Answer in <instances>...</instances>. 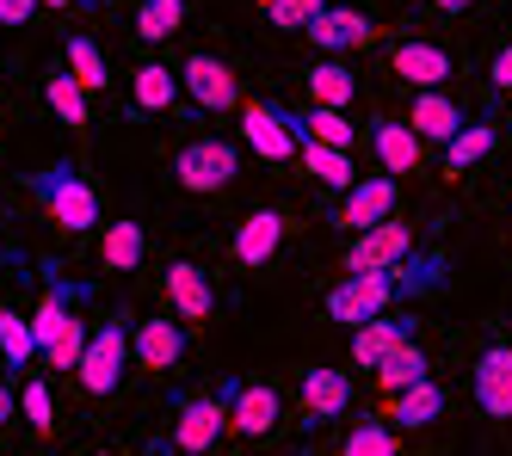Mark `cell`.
<instances>
[{
  "label": "cell",
  "mask_w": 512,
  "mask_h": 456,
  "mask_svg": "<svg viewBox=\"0 0 512 456\" xmlns=\"http://www.w3.org/2000/svg\"><path fill=\"white\" fill-rule=\"evenodd\" d=\"M445 284V253H420V259H401L389 272H346V284L327 290V315L334 321H377L383 309H395L401 296H426Z\"/></svg>",
  "instance_id": "1"
},
{
  "label": "cell",
  "mask_w": 512,
  "mask_h": 456,
  "mask_svg": "<svg viewBox=\"0 0 512 456\" xmlns=\"http://www.w3.org/2000/svg\"><path fill=\"white\" fill-rule=\"evenodd\" d=\"M81 296H87V290H68V284L50 272L44 302H38V315H31V333H38V358H44L50 370H75L81 352H87V321L75 315Z\"/></svg>",
  "instance_id": "2"
},
{
  "label": "cell",
  "mask_w": 512,
  "mask_h": 456,
  "mask_svg": "<svg viewBox=\"0 0 512 456\" xmlns=\"http://www.w3.org/2000/svg\"><path fill=\"white\" fill-rule=\"evenodd\" d=\"M31 198H38L50 210V222H62L68 235H87V228L99 222V192L75 173V167H50V173H31Z\"/></svg>",
  "instance_id": "3"
},
{
  "label": "cell",
  "mask_w": 512,
  "mask_h": 456,
  "mask_svg": "<svg viewBox=\"0 0 512 456\" xmlns=\"http://www.w3.org/2000/svg\"><path fill=\"white\" fill-rule=\"evenodd\" d=\"M235 173H241L235 142H216V136H198V142H186V148L173 155V179L186 185L192 198H216V192H229Z\"/></svg>",
  "instance_id": "4"
},
{
  "label": "cell",
  "mask_w": 512,
  "mask_h": 456,
  "mask_svg": "<svg viewBox=\"0 0 512 456\" xmlns=\"http://www.w3.org/2000/svg\"><path fill=\"white\" fill-rule=\"evenodd\" d=\"M136 352H130V333L118 327V321H99L93 333H87V352H81V389L87 395H118V383H124V364H130Z\"/></svg>",
  "instance_id": "5"
},
{
  "label": "cell",
  "mask_w": 512,
  "mask_h": 456,
  "mask_svg": "<svg viewBox=\"0 0 512 456\" xmlns=\"http://www.w3.org/2000/svg\"><path fill=\"white\" fill-rule=\"evenodd\" d=\"M179 87H186V99L198 111H235L241 105V81H235V68L223 56H210V50H192L186 62H179Z\"/></svg>",
  "instance_id": "6"
},
{
  "label": "cell",
  "mask_w": 512,
  "mask_h": 456,
  "mask_svg": "<svg viewBox=\"0 0 512 456\" xmlns=\"http://www.w3.org/2000/svg\"><path fill=\"white\" fill-rule=\"evenodd\" d=\"M223 432H229V401H223V389L179 401V420H173V450H179V456L216 450V438H223Z\"/></svg>",
  "instance_id": "7"
},
{
  "label": "cell",
  "mask_w": 512,
  "mask_h": 456,
  "mask_svg": "<svg viewBox=\"0 0 512 456\" xmlns=\"http://www.w3.org/2000/svg\"><path fill=\"white\" fill-rule=\"evenodd\" d=\"M223 401H229V426L241 432V438H272L278 432V420H284V401H278V389L272 383H223Z\"/></svg>",
  "instance_id": "8"
},
{
  "label": "cell",
  "mask_w": 512,
  "mask_h": 456,
  "mask_svg": "<svg viewBox=\"0 0 512 456\" xmlns=\"http://www.w3.org/2000/svg\"><path fill=\"white\" fill-rule=\"evenodd\" d=\"M414 253V228L408 222H377V228H358L352 247H346V272H389Z\"/></svg>",
  "instance_id": "9"
},
{
  "label": "cell",
  "mask_w": 512,
  "mask_h": 456,
  "mask_svg": "<svg viewBox=\"0 0 512 456\" xmlns=\"http://www.w3.org/2000/svg\"><path fill=\"white\" fill-rule=\"evenodd\" d=\"M395 216V179L389 173H377V179H358L352 192H340V204L327 210V222L334 228H377V222H389Z\"/></svg>",
  "instance_id": "10"
},
{
  "label": "cell",
  "mask_w": 512,
  "mask_h": 456,
  "mask_svg": "<svg viewBox=\"0 0 512 456\" xmlns=\"http://www.w3.org/2000/svg\"><path fill=\"white\" fill-rule=\"evenodd\" d=\"M241 142L266 161H290L297 155V136H290V118L284 105H266V99H247L241 105Z\"/></svg>",
  "instance_id": "11"
},
{
  "label": "cell",
  "mask_w": 512,
  "mask_h": 456,
  "mask_svg": "<svg viewBox=\"0 0 512 456\" xmlns=\"http://www.w3.org/2000/svg\"><path fill=\"white\" fill-rule=\"evenodd\" d=\"M475 407L488 413V420H512V346H488L475 358Z\"/></svg>",
  "instance_id": "12"
},
{
  "label": "cell",
  "mask_w": 512,
  "mask_h": 456,
  "mask_svg": "<svg viewBox=\"0 0 512 456\" xmlns=\"http://www.w3.org/2000/svg\"><path fill=\"white\" fill-rule=\"evenodd\" d=\"M389 68L408 81L414 93L420 87H445L451 74H457V62H451V50H438V44H426V37H408V44H395L389 50Z\"/></svg>",
  "instance_id": "13"
},
{
  "label": "cell",
  "mask_w": 512,
  "mask_h": 456,
  "mask_svg": "<svg viewBox=\"0 0 512 456\" xmlns=\"http://www.w3.org/2000/svg\"><path fill=\"white\" fill-rule=\"evenodd\" d=\"M130 352H136V364H142V370H173L179 358H186V327H179V321H167V315H155V321H136V333H130Z\"/></svg>",
  "instance_id": "14"
},
{
  "label": "cell",
  "mask_w": 512,
  "mask_h": 456,
  "mask_svg": "<svg viewBox=\"0 0 512 456\" xmlns=\"http://www.w3.org/2000/svg\"><path fill=\"white\" fill-rule=\"evenodd\" d=\"M303 31L315 37V50H364V44L377 37V25L364 19L358 7H321Z\"/></svg>",
  "instance_id": "15"
},
{
  "label": "cell",
  "mask_w": 512,
  "mask_h": 456,
  "mask_svg": "<svg viewBox=\"0 0 512 456\" xmlns=\"http://www.w3.org/2000/svg\"><path fill=\"white\" fill-rule=\"evenodd\" d=\"M408 124H414L420 142H451L469 118H463V105H457L445 87H420V93H414V111H408Z\"/></svg>",
  "instance_id": "16"
},
{
  "label": "cell",
  "mask_w": 512,
  "mask_h": 456,
  "mask_svg": "<svg viewBox=\"0 0 512 456\" xmlns=\"http://www.w3.org/2000/svg\"><path fill=\"white\" fill-rule=\"evenodd\" d=\"M167 309H173L179 321L216 315V290H210V278L198 272L192 259H173V265H167Z\"/></svg>",
  "instance_id": "17"
},
{
  "label": "cell",
  "mask_w": 512,
  "mask_h": 456,
  "mask_svg": "<svg viewBox=\"0 0 512 456\" xmlns=\"http://www.w3.org/2000/svg\"><path fill=\"white\" fill-rule=\"evenodd\" d=\"M284 247V216L278 210H253V216H241V228H235V259L241 265H272V253Z\"/></svg>",
  "instance_id": "18"
},
{
  "label": "cell",
  "mask_w": 512,
  "mask_h": 456,
  "mask_svg": "<svg viewBox=\"0 0 512 456\" xmlns=\"http://www.w3.org/2000/svg\"><path fill=\"white\" fill-rule=\"evenodd\" d=\"M297 395H303V413H309L315 426L321 420H340V413L352 407V376L346 370H309Z\"/></svg>",
  "instance_id": "19"
},
{
  "label": "cell",
  "mask_w": 512,
  "mask_h": 456,
  "mask_svg": "<svg viewBox=\"0 0 512 456\" xmlns=\"http://www.w3.org/2000/svg\"><path fill=\"white\" fill-rule=\"evenodd\" d=\"M371 155L383 161V173H414L420 167V136H414V124L377 118L371 124Z\"/></svg>",
  "instance_id": "20"
},
{
  "label": "cell",
  "mask_w": 512,
  "mask_h": 456,
  "mask_svg": "<svg viewBox=\"0 0 512 456\" xmlns=\"http://www.w3.org/2000/svg\"><path fill=\"white\" fill-rule=\"evenodd\" d=\"M297 155H303V167L315 173V185H327V192H352V185H358L352 148H327V142H309V136H297Z\"/></svg>",
  "instance_id": "21"
},
{
  "label": "cell",
  "mask_w": 512,
  "mask_h": 456,
  "mask_svg": "<svg viewBox=\"0 0 512 456\" xmlns=\"http://www.w3.org/2000/svg\"><path fill=\"white\" fill-rule=\"evenodd\" d=\"M438 413H445V389H438L432 376H420V383H408V389H395V401H389V420L408 426V432L432 426Z\"/></svg>",
  "instance_id": "22"
},
{
  "label": "cell",
  "mask_w": 512,
  "mask_h": 456,
  "mask_svg": "<svg viewBox=\"0 0 512 456\" xmlns=\"http://www.w3.org/2000/svg\"><path fill=\"white\" fill-rule=\"evenodd\" d=\"M179 74L167 68V62H142L136 74H130V99H136V111H173L179 105Z\"/></svg>",
  "instance_id": "23"
},
{
  "label": "cell",
  "mask_w": 512,
  "mask_h": 456,
  "mask_svg": "<svg viewBox=\"0 0 512 456\" xmlns=\"http://www.w3.org/2000/svg\"><path fill=\"white\" fill-rule=\"evenodd\" d=\"M290 118V136H309V142H327V148H352L358 130L340 118L334 105H309V111H284Z\"/></svg>",
  "instance_id": "24"
},
{
  "label": "cell",
  "mask_w": 512,
  "mask_h": 456,
  "mask_svg": "<svg viewBox=\"0 0 512 456\" xmlns=\"http://www.w3.org/2000/svg\"><path fill=\"white\" fill-rule=\"evenodd\" d=\"M401 339H414V327H408V321H383V315H377V321H364V327L352 333V364L377 370V364L401 346Z\"/></svg>",
  "instance_id": "25"
},
{
  "label": "cell",
  "mask_w": 512,
  "mask_h": 456,
  "mask_svg": "<svg viewBox=\"0 0 512 456\" xmlns=\"http://www.w3.org/2000/svg\"><path fill=\"white\" fill-rule=\"evenodd\" d=\"M87 99H93V93H87V87H81V81H75L68 68L44 81V105L56 111L62 124H75V130H81V124H93V105H87Z\"/></svg>",
  "instance_id": "26"
},
{
  "label": "cell",
  "mask_w": 512,
  "mask_h": 456,
  "mask_svg": "<svg viewBox=\"0 0 512 456\" xmlns=\"http://www.w3.org/2000/svg\"><path fill=\"white\" fill-rule=\"evenodd\" d=\"M303 81H309V99H315V105L346 111V105L358 99V81H352V68H346V62H315Z\"/></svg>",
  "instance_id": "27"
},
{
  "label": "cell",
  "mask_w": 512,
  "mask_h": 456,
  "mask_svg": "<svg viewBox=\"0 0 512 456\" xmlns=\"http://www.w3.org/2000/svg\"><path fill=\"white\" fill-rule=\"evenodd\" d=\"M31 358H38V333H31V315L0 309V364H7V370H31Z\"/></svg>",
  "instance_id": "28"
},
{
  "label": "cell",
  "mask_w": 512,
  "mask_h": 456,
  "mask_svg": "<svg viewBox=\"0 0 512 456\" xmlns=\"http://www.w3.org/2000/svg\"><path fill=\"white\" fill-rule=\"evenodd\" d=\"M142 253H149V235H142V222H112L99 241V259L112 265V272H136Z\"/></svg>",
  "instance_id": "29"
},
{
  "label": "cell",
  "mask_w": 512,
  "mask_h": 456,
  "mask_svg": "<svg viewBox=\"0 0 512 456\" xmlns=\"http://www.w3.org/2000/svg\"><path fill=\"white\" fill-rule=\"evenodd\" d=\"M186 7H192V0H136V37H142V44L173 37L179 25H186Z\"/></svg>",
  "instance_id": "30"
},
{
  "label": "cell",
  "mask_w": 512,
  "mask_h": 456,
  "mask_svg": "<svg viewBox=\"0 0 512 456\" xmlns=\"http://www.w3.org/2000/svg\"><path fill=\"white\" fill-rule=\"evenodd\" d=\"M494 142H500L494 124H463V130L445 142V167L463 173V167H475V161H488V155H494Z\"/></svg>",
  "instance_id": "31"
},
{
  "label": "cell",
  "mask_w": 512,
  "mask_h": 456,
  "mask_svg": "<svg viewBox=\"0 0 512 456\" xmlns=\"http://www.w3.org/2000/svg\"><path fill=\"white\" fill-rule=\"evenodd\" d=\"M68 74H75L87 93H105V87H112V68H105V50L93 44V37H68Z\"/></svg>",
  "instance_id": "32"
},
{
  "label": "cell",
  "mask_w": 512,
  "mask_h": 456,
  "mask_svg": "<svg viewBox=\"0 0 512 456\" xmlns=\"http://www.w3.org/2000/svg\"><path fill=\"white\" fill-rule=\"evenodd\" d=\"M420 376H426V352L414 346V339H401V346L377 364V383L395 395V389H408V383H420Z\"/></svg>",
  "instance_id": "33"
},
{
  "label": "cell",
  "mask_w": 512,
  "mask_h": 456,
  "mask_svg": "<svg viewBox=\"0 0 512 456\" xmlns=\"http://www.w3.org/2000/svg\"><path fill=\"white\" fill-rule=\"evenodd\" d=\"M334 456H401V444H395V426L364 420L358 432H346V444H340Z\"/></svg>",
  "instance_id": "34"
},
{
  "label": "cell",
  "mask_w": 512,
  "mask_h": 456,
  "mask_svg": "<svg viewBox=\"0 0 512 456\" xmlns=\"http://www.w3.org/2000/svg\"><path fill=\"white\" fill-rule=\"evenodd\" d=\"M19 407H25V426H31V432H50V426H56V401H50V383H38V376H31V383L19 389Z\"/></svg>",
  "instance_id": "35"
},
{
  "label": "cell",
  "mask_w": 512,
  "mask_h": 456,
  "mask_svg": "<svg viewBox=\"0 0 512 456\" xmlns=\"http://www.w3.org/2000/svg\"><path fill=\"white\" fill-rule=\"evenodd\" d=\"M321 7H327V0H266V19H272L278 31H303Z\"/></svg>",
  "instance_id": "36"
},
{
  "label": "cell",
  "mask_w": 512,
  "mask_h": 456,
  "mask_svg": "<svg viewBox=\"0 0 512 456\" xmlns=\"http://www.w3.org/2000/svg\"><path fill=\"white\" fill-rule=\"evenodd\" d=\"M38 19V0H0V25H31Z\"/></svg>",
  "instance_id": "37"
},
{
  "label": "cell",
  "mask_w": 512,
  "mask_h": 456,
  "mask_svg": "<svg viewBox=\"0 0 512 456\" xmlns=\"http://www.w3.org/2000/svg\"><path fill=\"white\" fill-rule=\"evenodd\" d=\"M488 81H494L500 93H512V44H506V50L494 56V68H488Z\"/></svg>",
  "instance_id": "38"
},
{
  "label": "cell",
  "mask_w": 512,
  "mask_h": 456,
  "mask_svg": "<svg viewBox=\"0 0 512 456\" xmlns=\"http://www.w3.org/2000/svg\"><path fill=\"white\" fill-rule=\"evenodd\" d=\"M13 407H19V395H13L7 383H0V426H7V420H13Z\"/></svg>",
  "instance_id": "39"
},
{
  "label": "cell",
  "mask_w": 512,
  "mask_h": 456,
  "mask_svg": "<svg viewBox=\"0 0 512 456\" xmlns=\"http://www.w3.org/2000/svg\"><path fill=\"white\" fill-rule=\"evenodd\" d=\"M438 13H469V7H482V0H432Z\"/></svg>",
  "instance_id": "40"
},
{
  "label": "cell",
  "mask_w": 512,
  "mask_h": 456,
  "mask_svg": "<svg viewBox=\"0 0 512 456\" xmlns=\"http://www.w3.org/2000/svg\"><path fill=\"white\" fill-rule=\"evenodd\" d=\"M38 7H56V13H68V7H81V0H38Z\"/></svg>",
  "instance_id": "41"
},
{
  "label": "cell",
  "mask_w": 512,
  "mask_h": 456,
  "mask_svg": "<svg viewBox=\"0 0 512 456\" xmlns=\"http://www.w3.org/2000/svg\"><path fill=\"white\" fill-rule=\"evenodd\" d=\"M93 456H112V450H93Z\"/></svg>",
  "instance_id": "42"
}]
</instances>
